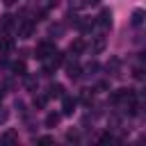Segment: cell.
Segmentation results:
<instances>
[{"label": "cell", "instance_id": "cell-6", "mask_svg": "<svg viewBox=\"0 0 146 146\" xmlns=\"http://www.w3.org/2000/svg\"><path fill=\"white\" fill-rule=\"evenodd\" d=\"M57 121H59V114H48L46 125H57Z\"/></svg>", "mask_w": 146, "mask_h": 146}, {"label": "cell", "instance_id": "cell-9", "mask_svg": "<svg viewBox=\"0 0 146 146\" xmlns=\"http://www.w3.org/2000/svg\"><path fill=\"white\" fill-rule=\"evenodd\" d=\"M11 46H14V41H11V39H5V41L0 43V48H2V50H11Z\"/></svg>", "mask_w": 146, "mask_h": 146}, {"label": "cell", "instance_id": "cell-13", "mask_svg": "<svg viewBox=\"0 0 146 146\" xmlns=\"http://www.w3.org/2000/svg\"><path fill=\"white\" fill-rule=\"evenodd\" d=\"M34 105H36V107H43V105H46V98H43V96H39V98L34 100Z\"/></svg>", "mask_w": 146, "mask_h": 146}, {"label": "cell", "instance_id": "cell-14", "mask_svg": "<svg viewBox=\"0 0 146 146\" xmlns=\"http://www.w3.org/2000/svg\"><path fill=\"white\" fill-rule=\"evenodd\" d=\"M50 141H52L50 137H41V139H39V144H50Z\"/></svg>", "mask_w": 146, "mask_h": 146}, {"label": "cell", "instance_id": "cell-2", "mask_svg": "<svg viewBox=\"0 0 146 146\" xmlns=\"http://www.w3.org/2000/svg\"><path fill=\"white\" fill-rule=\"evenodd\" d=\"M73 107H75V100L73 98H64V114H71Z\"/></svg>", "mask_w": 146, "mask_h": 146}, {"label": "cell", "instance_id": "cell-5", "mask_svg": "<svg viewBox=\"0 0 146 146\" xmlns=\"http://www.w3.org/2000/svg\"><path fill=\"white\" fill-rule=\"evenodd\" d=\"M82 48H84V43H82V41H80V39H78V41H73V43H71V52H80V50H82Z\"/></svg>", "mask_w": 146, "mask_h": 146}, {"label": "cell", "instance_id": "cell-12", "mask_svg": "<svg viewBox=\"0 0 146 146\" xmlns=\"http://www.w3.org/2000/svg\"><path fill=\"white\" fill-rule=\"evenodd\" d=\"M132 23H135V25H139V23H141V11H135V18H132Z\"/></svg>", "mask_w": 146, "mask_h": 146}, {"label": "cell", "instance_id": "cell-3", "mask_svg": "<svg viewBox=\"0 0 146 146\" xmlns=\"http://www.w3.org/2000/svg\"><path fill=\"white\" fill-rule=\"evenodd\" d=\"M32 30H34V27H32V23H25V25L21 27V36H23V39H27V36L32 34Z\"/></svg>", "mask_w": 146, "mask_h": 146}, {"label": "cell", "instance_id": "cell-1", "mask_svg": "<svg viewBox=\"0 0 146 146\" xmlns=\"http://www.w3.org/2000/svg\"><path fill=\"white\" fill-rule=\"evenodd\" d=\"M48 55H55V48H52L50 43H46V41L39 43V48H36V57H39V59H46Z\"/></svg>", "mask_w": 146, "mask_h": 146}, {"label": "cell", "instance_id": "cell-7", "mask_svg": "<svg viewBox=\"0 0 146 146\" xmlns=\"http://www.w3.org/2000/svg\"><path fill=\"white\" fill-rule=\"evenodd\" d=\"M14 71H16L18 75H25V64H23V62H16V64H14Z\"/></svg>", "mask_w": 146, "mask_h": 146}, {"label": "cell", "instance_id": "cell-15", "mask_svg": "<svg viewBox=\"0 0 146 146\" xmlns=\"http://www.w3.org/2000/svg\"><path fill=\"white\" fill-rule=\"evenodd\" d=\"M11 2H14V0H5V5H11Z\"/></svg>", "mask_w": 146, "mask_h": 146}, {"label": "cell", "instance_id": "cell-11", "mask_svg": "<svg viewBox=\"0 0 146 146\" xmlns=\"http://www.w3.org/2000/svg\"><path fill=\"white\" fill-rule=\"evenodd\" d=\"M7 119H9V112L7 110H0V123H5Z\"/></svg>", "mask_w": 146, "mask_h": 146}, {"label": "cell", "instance_id": "cell-10", "mask_svg": "<svg viewBox=\"0 0 146 146\" xmlns=\"http://www.w3.org/2000/svg\"><path fill=\"white\" fill-rule=\"evenodd\" d=\"M11 23H14L11 16H5V18H2V27H11Z\"/></svg>", "mask_w": 146, "mask_h": 146}, {"label": "cell", "instance_id": "cell-4", "mask_svg": "<svg viewBox=\"0 0 146 146\" xmlns=\"http://www.w3.org/2000/svg\"><path fill=\"white\" fill-rule=\"evenodd\" d=\"M98 23H100L103 27H107V25H110V11H107V9L100 14V21H98Z\"/></svg>", "mask_w": 146, "mask_h": 146}, {"label": "cell", "instance_id": "cell-8", "mask_svg": "<svg viewBox=\"0 0 146 146\" xmlns=\"http://www.w3.org/2000/svg\"><path fill=\"white\" fill-rule=\"evenodd\" d=\"M62 91H64L62 84H52V87H50V96H62Z\"/></svg>", "mask_w": 146, "mask_h": 146}, {"label": "cell", "instance_id": "cell-16", "mask_svg": "<svg viewBox=\"0 0 146 146\" xmlns=\"http://www.w3.org/2000/svg\"><path fill=\"white\" fill-rule=\"evenodd\" d=\"M2 96H5V94H2V89H0V100H2Z\"/></svg>", "mask_w": 146, "mask_h": 146}]
</instances>
